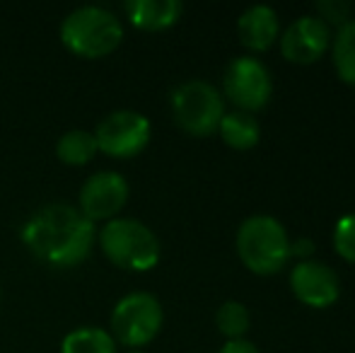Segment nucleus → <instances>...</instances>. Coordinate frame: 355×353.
Returning <instances> with one entry per match:
<instances>
[{
    "label": "nucleus",
    "mask_w": 355,
    "mask_h": 353,
    "mask_svg": "<svg viewBox=\"0 0 355 353\" xmlns=\"http://www.w3.org/2000/svg\"><path fill=\"white\" fill-rule=\"evenodd\" d=\"M239 42L252 51H263L278 39L281 22L271 5H252L237 19Z\"/></svg>",
    "instance_id": "12"
},
{
    "label": "nucleus",
    "mask_w": 355,
    "mask_h": 353,
    "mask_svg": "<svg viewBox=\"0 0 355 353\" xmlns=\"http://www.w3.org/2000/svg\"><path fill=\"white\" fill-rule=\"evenodd\" d=\"M97 141L94 133L85 131V128H73V131L63 133L61 141L56 143V155L61 162L73 167L87 165L94 155H97Z\"/></svg>",
    "instance_id": "15"
},
{
    "label": "nucleus",
    "mask_w": 355,
    "mask_h": 353,
    "mask_svg": "<svg viewBox=\"0 0 355 353\" xmlns=\"http://www.w3.org/2000/svg\"><path fill=\"white\" fill-rule=\"evenodd\" d=\"M104 257L126 271H150L159 261V240L136 218H114L99 230Z\"/></svg>",
    "instance_id": "4"
},
{
    "label": "nucleus",
    "mask_w": 355,
    "mask_h": 353,
    "mask_svg": "<svg viewBox=\"0 0 355 353\" xmlns=\"http://www.w3.org/2000/svg\"><path fill=\"white\" fill-rule=\"evenodd\" d=\"M128 353H143L141 349H131V351H128Z\"/></svg>",
    "instance_id": "23"
},
{
    "label": "nucleus",
    "mask_w": 355,
    "mask_h": 353,
    "mask_svg": "<svg viewBox=\"0 0 355 353\" xmlns=\"http://www.w3.org/2000/svg\"><path fill=\"white\" fill-rule=\"evenodd\" d=\"M123 39L119 17L99 5H83L73 10L61 24V42L80 58H102L116 51Z\"/></svg>",
    "instance_id": "2"
},
{
    "label": "nucleus",
    "mask_w": 355,
    "mask_h": 353,
    "mask_svg": "<svg viewBox=\"0 0 355 353\" xmlns=\"http://www.w3.org/2000/svg\"><path fill=\"white\" fill-rule=\"evenodd\" d=\"M22 240L39 261L56 268L78 266L89 257L97 240L94 223L68 203L39 208L22 227Z\"/></svg>",
    "instance_id": "1"
},
{
    "label": "nucleus",
    "mask_w": 355,
    "mask_h": 353,
    "mask_svg": "<svg viewBox=\"0 0 355 353\" xmlns=\"http://www.w3.org/2000/svg\"><path fill=\"white\" fill-rule=\"evenodd\" d=\"M162 320V305L153 293H128L112 312V336L128 349H141L157 336Z\"/></svg>",
    "instance_id": "6"
},
{
    "label": "nucleus",
    "mask_w": 355,
    "mask_h": 353,
    "mask_svg": "<svg viewBox=\"0 0 355 353\" xmlns=\"http://www.w3.org/2000/svg\"><path fill=\"white\" fill-rule=\"evenodd\" d=\"M172 114L182 131L191 136H211L225 117L223 94L206 80H187L172 92Z\"/></svg>",
    "instance_id": "5"
},
{
    "label": "nucleus",
    "mask_w": 355,
    "mask_h": 353,
    "mask_svg": "<svg viewBox=\"0 0 355 353\" xmlns=\"http://www.w3.org/2000/svg\"><path fill=\"white\" fill-rule=\"evenodd\" d=\"M331 56L338 78L348 85H355V19H348L336 29L331 37Z\"/></svg>",
    "instance_id": "16"
},
{
    "label": "nucleus",
    "mask_w": 355,
    "mask_h": 353,
    "mask_svg": "<svg viewBox=\"0 0 355 353\" xmlns=\"http://www.w3.org/2000/svg\"><path fill=\"white\" fill-rule=\"evenodd\" d=\"M223 141L234 150H249L259 143L261 138V123L254 114L249 112H225L218 126Z\"/></svg>",
    "instance_id": "14"
},
{
    "label": "nucleus",
    "mask_w": 355,
    "mask_h": 353,
    "mask_svg": "<svg viewBox=\"0 0 355 353\" xmlns=\"http://www.w3.org/2000/svg\"><path fill=\"white\" fill-rule=\"evenodd\" d=\"M94 141L104 155L126 160V157L143 153L150 143V121L141 112L116 109L97 123Z\"/></svg>",
    "instance_id": "7"
},
{
    "label": "nucleus",
    "mask_w": 355,
    "mask_h": 353,
    "mask_svg": "<svg viewBox=\"0 0 355 353\" xmlns=\"http://www.w3.org/2000/svg\"><path fill=\"white\" fill-rule=\"evenodd\" d=\"M184 5L179 0H128L126 15L138 29L159 32L182 17Z\"/></svg>",
    "instance_id": "13"
},
{
    "label": "nucleus",
    "mask_w": 355,
    "mask_h": 353,
    "mask_svg": "<svg viewBox=\"0 0 355 353\" xmlns=\"http://www.w3.org/2000/svg\"><path fill=\"white\" fill-rule=\"evenodd\" d=\"M331 44V29L317 17L304 15L285 27L281 37V53L293 63H314Z\"/></svg>",
    "instance_id": "11"
},
{
    "label": "nucleus",
    "mask_w": 355,
    "mask_h": 353,
    "mask_svg": "<svg viewBox=\"0 0 355 353\" xmlns=\"http://www.w3.org/2000/svg\"><path fill=\"white\" fill-rule=\"evenodd\" d=\"M61 353H116V341L107 329L99 327H80L66 334Z\"/></svg>",
    "instance_id": "17"
},
{
    "label": "nucleus",
    "mask_w": 355,
    "mask_h": 353,
    "mask_svg": "<svg viewBox=\"0 0 355 353\" xmlns=\"http://www.w3.org/2000/svg\"><path fill=\"white\" fill-rule=\"evenodd\" d=\"M218 353H259V349L247 339H232V341H227Z\"/></svg>",
    "instance_id": "22"
},
{
    "label": "nucleus",
    "mask_w": 355,
    "mask_h": 353,
    "mask_svg": "<svg viewBox=\"0 0 355 353\" xmlns=\"http://www.w3.org/2000/svg\"><path fill=\"white\" fill-rule=\"evenodd\" d=\"M223 87L230 102L239 107V112H257L266 107L273 92V80L268 68L254 56H237L227 63L223 73Z\"/></svg>",
    "instance_id": "8"
},
{
    "label": "nucleus",
    "mask_w": 355,
    "mask_h": 353,
    "mask_svg": "<svg viewBox=\"0 0 355 353\" xmlns=\"http://www.w3.org/2000/svg\"><path fill=\"white\" fill-rule=\"evenodd\" d=\"M128 201V182L119 172H94L80 189V213L87 221H114Z\"/></svg>",
    "instance_id": "9"
},
{
    "label": "nucleus",
    "mask_w": 355,
    "mask_h": 353,
    "mask_svg": "<svg viewBox=\"0 0 355 353\" xmlns=\"http://www.w3.org/2000/svg\"><path fill=\"white\" fill-rule=\"evenodd\" d=\"M215 325L218 329L227 336L230 341L232 339H244L249 329V310L244 302L239 300H227L218 307L215 312Z\"/></svg>",
    "instance_id": "18"
},
{
    "label": "nucleus",
    "mask_w": 355,
    "mask_h": 353,
    "mask_svg": "<svg viewBox=\"0 0 355 353\" xmlns=\"http://www.w3.org/2000/svg\"><path fill=\"white\" fill-rule=\"evenodd\" d=\"M237 252L249 271L271 276V273L281 271L288 264L290 237L278 218L257 213L239 225Z\"/></svg>",
    "instance_id": "3"
},
{
    "label": "nucleus",
    "mask_w": 355,
    "mask_h": 353,
    "mask_svg": "<svg viewBox=\"0 0 355 353\" xmlns=\"http://www.w3.org/2000/svg\"><path fill=\"white\" fill-rule=\"evenodd\" d=\"M314 8H317V12H319L317 17L322 19L327 27L329 24H338V27H341L348 19H353L351 17L353 5L348 3V0H319Z\"/></svg>",
    "instance_id": "20"
},
{
    "label": "nucleus",
    "mask_w": 355,
    "mask_h": 353,
    "mask_svg": "<svg viewBox=\"0 0 355 353\" xmlns=\"http://www.w3.org/2000/svg\"><path fill=\"white\" fill-rule=\"evenodd\" d=\"M314 255V242L309 237H300V240H290V257H297L300 261H307Z\"/></svg>",
    "instance_id": "21"
},
{
    "label": "nucleus",
    "mask_w": 355,
    "mask_h": 353,
    "mask_svg": "<svg viewBox=\"0 0 355 353\" xmlns=\"http://www.w3.org/2000/svg\"><path fill=\"white\" fill-rule=\"evenodd\" d=\"M290 288L295 298L309 307H329L341 295L338 273L324 261H297L290 271Z\"/></svg>",
    "instance_id": "10"
},
{
    "label": "nucleus",
    "mask_w": 355,
    "mask_h": 353,
    "mask_svg": "<svg viewBox=\"0 0 355 353\" xmlns=\"http://www.w3.org/2000/svg\"><path fill=\"white\" fill-rule=\"evenodd\" d=\"M334 247L348 261H355V213H348L334 227Z\"/></svg>",
    "instance_id": "19"
}]
</instances>
